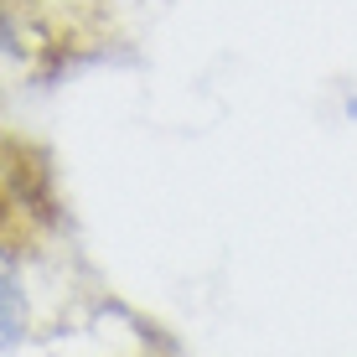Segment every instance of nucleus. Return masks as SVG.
Masks as SVG:
<instances>
[{"label": "nucleus", "mask_w": 357, "mask_h": 357, "mask_svg": "<svg viewBox=\"0 0 357 357\" xmlns=\"http://www.w3.org/2000/svg\"><path fill=\"white\" fill-rule=\"evenodd\" d=\"M21 207H31V161L0 145V228H21Z\"/></svg>", "instance_id": "3"}, {"label": "nucleus", "mask_w": 357, "mask_h": 357, "mask_svg": "<svg viewBox=\"0 0 357 357\" xmlns=\"http://www.w3.org/2000/svg\"><path fill=\"white\" fill-rule=\"evenodd\" d=\"M73 31L52 0H0V93L42 89L68 68Z\"/></svg>", "instance_id": "1"}, {"label": "nucleus", "mask_w": 357, "mask_h": 357, "mask_svg": "<svg viewBox=\"0 0 357 357\" xmlns=\"http://www.w3.org/2000/svg\"><path fill=\"white\" fill-rule=\"evenodd\" d=\"M31 331V285H26V259L0 228V352L26 342Z\"/></svg>", "instance_id": "2"}]
</instances>
